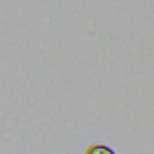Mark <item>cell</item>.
Returning a JSON list of instances; mask_svg holds the SVG:
<instances>
[{
	"mask_svg": "<svg viewBox=\"0 0 154 154\" xmlns=\"http://www.w3.org/2000/svg\"><path fill=\"white\" fill-rule=\"evenodd\" d=\"M85 154H116L111 147H107V145H100V143H96V145H91L87 150H85Z\"/></svg>",
	"mask_w": 154,
	"mask_h": 154,
	"instance_id": "cell-1",
	"label": "cell"
}]
</instances>
